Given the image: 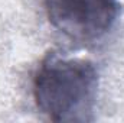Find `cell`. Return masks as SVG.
<instances>
[{
	"instance_id": "1",
	"label": "cell",
	"mask_w": 124,
	"mask_h": 123,
	"mask_svg": "<svg viewBox=\"0 0 124 123\" xmlns=\"http://www.w3.org/2000/svg\"><path fill=\"white\" fill-rule=\"evenodd\" d=\"M100 75L90 60L49 51L32 80L38 110L54 122H93Z\"/></svg>"
},
{
	"instance_id": "2",
	"label": "cell",
	"mask_w": 124,
	"mask_h": 123,
	"mask_svg": "<svg viewBox=\"0 0 124 123\" xmlns=\"http://www.w3.org/2000/svg\"><path fill=\"white\" fill-rule=\"evenodd\" d=\"M51 25L72 42L91 44L113 29L118 0H43Z\"/></svg>"
}]
</instances>
